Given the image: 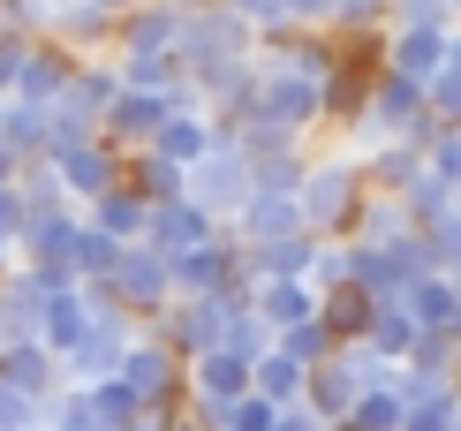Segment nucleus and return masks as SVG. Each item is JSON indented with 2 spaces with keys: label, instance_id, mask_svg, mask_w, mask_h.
<instances>
[{
  "label": "nucleus",
  "instance_id": "nucleus-1",
  "mask_svg": "<svg viewBox=\"0 0 461 431\" xmlns=\"http://www.w3.org/2000/svg\"><path fill=\"white\" fill-rule=\"evenodd\" d=\"M113 379L137 394L144 417H175V394H182V363L167 356L159 341H129L122 348V363H113Z\"/></svg>",
  "mask_w": 461,
  "mask_h": 431
},
{
  "label": "nucleus",
  "instance_id": "nucleus-2",
  "mask_svg": "<svg viewBox=\"0 0 461 431\" xmlns=\"http://www.w3.org/2000/svg\"><path fill=\"white\" fill-rule=\"evenodd\" d=\"M106 296H122L129 310H159L167 296H175V288H167V258H159V250H122Z\"/></svg>",
  "mask_w": 461,
  "mask_h": 431
},
{
  "label": "nucleus",
  "instance_id": "nucleus-3",
  "mask_svg": "<svg viewBox=\"0 0 461 431\" xmlns=\"http://www.w3.org/2000/svg\"><path fill=\"white\" fill-rule=\"evenodd\" d=\"M273 431H325V424H318V417H311V408H303V401H295V408H280V417H273Z\"/></svg>",
  "mask_w": 461,
  "mask_h": 431
},
{
  "label": "nucleus",
  "instance_id": "nucleus-4",
  "mask_svg": "<svg viewBox=\"0 0 461 431\" xmlns=\"http://www.w3.org/2000/svg\"><path fill=\"white\" fill-rule=\"evenodd\" d=\"M454 431H461V417H454Z\"/></svg>",
  "mask_w": 461,
  "mask_h": 431
}]
</instances>
